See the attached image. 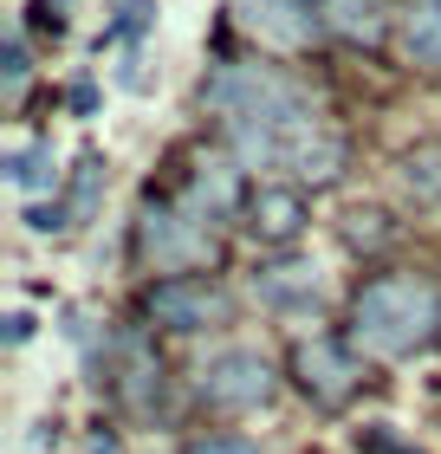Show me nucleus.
Segmentation results:
<instances>
[{
	"label": "nucleus",
	"mask_w": 441,
	"mask_h": 454,
	"mask_svg": "<svg viewBox=\"0 0 441 454\" xmlns=\"http://www.w3.org/2000/svg\"><path fill=\"white\" fill-rule=\"evenodd\" d=\"M441 325V293L415 273H390L357 293V344L376 357H409Z\"/></svg>",
	"instance_id": "obj_1"
},
{
	"label": "nucleus",
	"mask_w": 441,
	"mask_h": 454,
	"mask_svg": "<svg viewBox=\"0 0 441 454\" xmlns=\"http://www.w3.org/2000/svg\"><path fill=\"white\" fill-rule=\"evenodd\" d=\"M208 105L227 111V117H280V111H305V91L280 78L272 66H227L208 78Z\"/></svg>",
	"instance_id": "obj_2"
},
{
	"label": "nucleus",
	"mask_w": 441,
	"mask_h": 454,
	"mask_svg": "<svg viewBox=\"0 0 441 454\" xmlns=\"http://www.w3.org/2000/svg\"><path fill=\"white\" fill-rule=\"evenodd\" d=\"M272 396V370L260 350H221V357H208L201 364V403H215V409H260Z\"/></svg>",
	"instance_id": "obj_3"
},
{
	"label": "nucleus",
	"mask_w": 441,
	"mask_h": 454,
	"mask_svg": "<svg viewBox=\"0 0 441 454\" xmlns=\"http://www.w3.org/2000/svg\"><path fill=\"white\" fill-rule=\"evenodd\" d=\"M254 299L266 312H292V318H311L325 305V286L305 260H280V266H260L254 273Z\"/></svg>",
	"instance_id": "obj_4"
},
{
	"label": "nucleus",
	"mask_w": 441,
	"mask_h": 454,
	"mask_svg": "<svg viewBox=\"0 0 441 454\" xmlns=\"http://www.w3.org/2000/svg\"><path fill=\"white\" fill-rule=\"evenodd\" d=\"M150 312L162 325H176V332H201V325H221L227 318V299L208 279H169V286H156V293H150Z\"/></svg>",
	"instance_id": "obj_5"
},
{
	"label": "nucleus",
	"mask_w": 441,
	"mask_h": 454,
	"mask_svg": "<svg viewBox=\"0 0 441 454\" xmlns=\"http://www.w3.org/2000/svg\"><path fill=\"white\" fill-rule=\"evenodd\" d=\"M305 195L299 189H260L254 201H247V234L266 240V247H286V240H299L305 234Z\"/></svg>",
	"instance_id": "obj_6"
},
{
	"label": "nucleus",
	"mask_w": 441,
	"mask_h": 454,
	"mask_svg": "<svg viewBox=\"0 0 441 454\" xmlns=\"http://www.w3.org/2000/svg\"><path fill=\"white\" fill-rule=\"evenodd\" d=\"M143 247H150L156 266H195L208 254V234L195 221L169 215V208H150V215H143Z\"/></svg>",
	"instance_id": "obj_7"
},
{
	"label": "nucleus",
	"mask_w": 441,
	"mask_h": 454,
	"mask_svg": "<svg viewBox=\"0 0 441 454\" xmlns=\"http://www.w3.org/2000/svg\"><path fill=\"white\" fill-rule=\"evenodd\" d=\"M350 350L344 344H331V338H311L299 344V383L311 389V396H325V403H338L344 389H350Z\"/></svg>",
	"instance_id": "obj_8"
},
{
	"label": "nucleus",
	"mask_w": 441,
	"mask_h": 454,
	"mask_svg": "<svg viewBox=\"0 0 441 454\" xmlns=\"http://www.w3.org/2000/svg\"><path fill=\"white\" fill-rule=\"evenodd\" d=\"M247 27H266L272 39H305L319 33V0H240Z\"/></svg>",
	"instance_id": "obj_9"
},
{
	"label": "nucleus",
	"mask_w": 441,
	"mask_h": 454,
	"mask_svg": "<svg viewBox=\"0 0 441 454\" xmlns=\"http://www.w3.org/2000/svg\"><path fill=\"white\" fill-rule=\"evenodd\" d=\"M403 46H409L415 66L441 72V0H409V13H403Z\"/></svg>",
	"instance_id": "obj_10"
},
{
	"label": "nucleus",
	"mask_w": 441,
	"mask_h": 454,
	"mask_svg": "<svg viewBox=\"0 0 441 454\" xmlns=\"http://www.w3.org/2000/svg\"><path fill=\"white\" fill-rule=\"evenodd\" d=\"M52 143H20V150L7 156V182L20 195H39V189H52Z\"/></svg>",
	"instance_id": "obj_11"
},
{
	"label": "nucleus",
	"mask_w": 441,
	"mask_h": 454,
	"mask_svg": "<svg viewBox=\"0 0 441 454\" xmlns=\"http://www.w3.org/2000/svg\"><path fill=\"white\" fill-rule=\"evenodd\" d=\"M188 201H195V215H227V201H234V169L227 162H201V176H195V189H188Z\"/></svg>",
	"instance_id": "obj_12"
},
{
	"label": "nucleus",
	"mask_w": 441,
	"mask_h": 454,
	"mask_svg": "<svg viewBox=\"0 0 441 454\" xmlns=\"http://www.w3.org/2000/svg\"><path fill=\"white\" fill-rule=\"evenodd\" d=\"M331 20H338V33H350V39H376L383 33L376 0H331Z\"/></svg>",
	"instance_id": "obj_13"
},
{
	"label": "nucleus",
	"mask_w": 441,
	"mask_h": 454,
	"mask_svg": "<svg viewBox=\"0 0 441 454\" xmlns=\"http://www.w3.org/2000/svg\"><path fill=\"white\" fill-rule=\"evenodd\" d=\"M98 182H104V162H98V156H85V162L72 169V208H78V215H91V201H98Z\"/></svg>",
	"instance_id": "obj_14"
},
{
	"label": "nucleus",
	"mask_w": 441,
	"mask_h": 454,
	"mask_svg": "<svg viewBox=\"0 0 441 454\" xmlns=\"http://www.w3.org/2000/svg\"><path fill=\"white\" fill-rule=\"evenodd\" d=\"M156 20V7L150 0H117V20H111V33H143Z\"/></svg>",
	"instance_id": "obj_15"
},
{
	"label": "nucleus",
	"mask_w": 441,
	"mask_h": 454,
	"mask_svg": "<svg viewBox=\"0 0 441 454\" xmlns=\"http://www.w3.org/2000/svg\"><path fill=\"white\" fill-rule=\"evenodd\" d=\"M27 227L33 234H59V227H72V221H66V208H27Z\"/></svg>",
	"instance_id": "obj_16"
},
{
	"label": "nucleus",
	"mask_w": 441,
	"mask_h": 454,
	"mask_svg": "<svg viewBox=\"0 0 441 454\" xmlns=\"http://www.w3.org/2000/svg\"><path fill=\"white\" fill-rule=\"evenodd\" d=\"M188 454H254V442H240V435H215V442H195Z\"/></svg>",
	"instance_id": "obj_17"
},
{
	"label": "nucleus",
	"mask_w": 441,
	"mask_h": 454,
	"mask_svg": "<svg viewBox=\"0 0 441 454\" xmlns=\"http://www.w3.org/2000/svg\"><path fill=\"white\" fill-rule=\"evenodd\" d=\"M20 85H27V46L7 39V91H20Z\"/></svg>",
	"instance_id": "obj_18"
},
{
	"label": "nucleus",
	"mask_w": 441,
	"mask_h": 454,
	"mask_svg": "<svg viewBox=\"0 0 441 454\" xmlns=\"http://www.w3.org/2000/svg\"><path fill=\"white\" fill-rule=\"evenodd\" d=\"M91 98H98V85H91V78H78V85H72V111L85 117V111H91Z\"/></svg>",
	"instance_id": "obj_19"
},
{
	"label": "nucleus",
	"mask_w": 441,
	"mask_h": 454,
	"mask_svg": "<svg viewBox=\"0 0 441 454\" xmlns=\"http://www.w3.org/2000/svg\"><path fill=\"white\" fill-rule=\"evenodd\" d=\"M27 332H33V318L13 312V318H7V344H27Z\"/></svg>",
	"instance_id": "obj_20"
}]
</instances>
